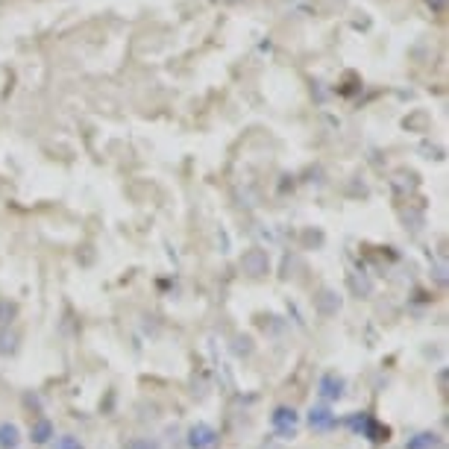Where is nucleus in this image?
Masks as SVG:
<instances>
[{"label":"nucleus","instance_id":"1","mask_svg":"<svg viewBox=\"0 0 449 449\" xmlns=\"http://www.w3.org/2000/svg\"><path fill=\"white\" fill-rule=\"evenodd\" d=\"M188 446L191 449H215L218 446V432L209 423H194L188 429Z\"/></svg>","mask_w":449,"mask_h":449},{"label":"nucleus","instance_id":"2","mask_svg":"<svg viewBox=\"0 0 449 449\" xmlns=\"http://www.w3.org/2000/svg\"><path fill=\"white\" fill-rule=\"evenodd\" d=\"M270 420H273V429L282 432V434H294V432H297V423H300L297 411H294V408H288V405H279V408H276Z\"/></svg>","mask_w":449,"mask_h":449},{"label":"nucleus","instance_id":"3","mask_svg":"<svg viewBox=\"0 0 449 449\" xmlns=\"http://www.w3.org/2000/svg\"><path fill=\"white\" fill-rule=\"evenodd\" d=\"M241 268L250 276H264L268 273V256H264L261 250H250V253L241 259Z\"/></svg>","mask_w":449,"mask_h":449},{"label":"nucleus","instance_id":"4","mask_svg":"<svg viewBox=\"0 0 449 449\" xmlns=\"http://www.w3.org/2000/svg\"><path fill=\"white\" fill-rule=\"evenodd\" d=\"M320 393L326 396V400H341V393H343V379L338 373H326L320 379Z\"/></svg>","mask_w":449,"mask_h":449},{"label":"nucleus","instance_id":"5","mask_svg":"<svg viewBox=\"0 0 449 449\" xmlns=\"http://www.w3.org/2000/svg\"><path fill=\"white\" fill-rule=\"evenodd\" d=\"M21 443V429L15 423H0V449H18Z\"/></svg>","mask_w":449,"mask_h":449},{"label":"nucleus","instance_id":"6","mask_svg":"<svg viewBox=\"0 0 449 449\" xmlns=\"http://www.w3.org/2000/svg\"><path fill=\"white\" fill-rule=\"evenodd\" d=\"M335 423V417H332V411L329 408H311V414H309V426L311 429H317V432H326L329 426Z\"/></svg>","mask_w":449,"mask_h":449},{"label":"nucleus","instance_id":"7","mask_svg":"<svg viewBox=\"0 0 449 449\" xmlns=\"http://www.w3.org/2000/svg\"><path fill=\"white\" fill-rule=\"evenodd\" d=\"M30 438H33V443H47L53 438V423L50 420H35L33 429H30Z\"/></svg>","mask_w":449,"mask_h":449},{"label":"nucleus","instance_id":"8","mask_svg":"<svg viewBox=\"0 0 449 449\" xmlns=\"http://www.w3.org/2000/svg\"><path fill=\"white\" fill-rule=\"evenodd\" d=\"M317 309H320V314H335L341 309V300L332 294V291H323V294L317 297Z\"/></svg>","mask_w":449,"mask_h":449},{"label":"nucleus","instance_id":"9","mask_svg":"<svg viewBox=\"0 0 449 449\" xmlns=\"http://www.w3.org/2000/svg\"><path fill=\"white\" fill-rule=\"evenodd\" d=\"M441 441H438V434H432V432H423V434H417V438L408 443V449H434Z\"/></svg>","mask_w":449,"mask_h":449},{"label":"nucleus","instance_id":"10","mask_svg":"<svg viewBox=\"0 0 449 449\" xmlns=\"http://www.w3.org/2000/svg\"><path fill=\"white\" fill-rule=\"evenodd\" d=\"M121 449H158V443L153 438H129V441H124Z\"/></svg>","mask_w":449,"mask_h":449},{"label":"nucleus","instance_id":"11","mask_svg":"<svg viewBox=\"0 0 449 449\" xmlns=\"http://www.w3.org/2000/svg\"><path fill=\"white\" fill-rule=\"evenodd\" d=\"M53 449H85V446L79 438H74V434H62V438H56V443H53Z\"/></svg>","mask_w":449,"mask_h":449}]
</instances>
